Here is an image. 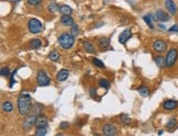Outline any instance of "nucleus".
Wrapping results in <instances>:
<instances>
[{"label":"nucleus","instance_id":"nucleus-1","mask_svg":"<svg viewBox=\"0 0 178 136\" xmlns=\"http://www.w3.org/2000/svg\"><path fill=\"white\" fill-rule=\"evenodd\" d=\"M18 110L21 115L26 116L32 110V98L30 95L22 92L18 97Z\"/></svg>","mask_w":178,"mask_h":136},{"label":"nucleus","instance_id":"nucleus-2","mask_svg":"<svg viewBox=\"0 0 178 136\" xmlns=\"http://www.w3.org/2000/svg\"><path fill=\"white\" fill-rule=\"evenodd\" d=\"M58 43L62 48L69 50L75 43V37L70 33H63L58 36Z\"/></svg>","mask_w":178,"mask_h":136},{"label":"nucleus","instance_id":"nucleus-3","mask_svg":"<svg viewBox=\"0 0 178 136\" xmlns=\"http://www.w3.org/2000/svg\"><path fill=\"white\" fill-rule=\"evenodd\" d=\"M42 28H43V25H42V22L38 19H35V18H32L31 20L28 22V29L31 33H33V34H38L40 33L41 31H42Z\"/></svg>","mask_w":178,"mask_h":136},{"label":"nucleus","instance_id":"nucleus-4","mask_svg":"<svg viewBox=\"0 0 178 136\" xmlns=\"http://www.w3.org/2000/svg\"><path fill=\"white\" fill-rule=\"evenodd\" d=\"M166 67L170 68L175 65V63L177 61L178 58V50L176 48H172V50H168L167 55H166Z\"/></svg>","mask_w":178,"mask_h":136},{"label":"nucleus","instance_id":"nucleus-5","mask_svg":"<svg viewBox=\"0 0 178 136\" xmlns=\"http://www.w3.org/2000/svg\"><path fill=\"white\" fill-rule=\"evenodd\" d=\"M36 82L40 87H45L49 86L51 84V78H49L47 74L44 70H40L36 76Z\"/></svg>","mask_w":178,"mask_h":136},{"label":"nucleus","instance_id":"nucleus-6","mask_svg":"<svg viewBox=\"0 0 178 136\" xmlns=\"http://www.w3.org/2000/svg\"><path fill=\"white\" fill-rule=\"evenodd\" d=\"M36 117H38V115H36V114H33V113H32L31 115L26 116V117L24 119V121H23V124H22L23 130H25V131H29V130H31L33 126H35Z\"/></svg>","mask_w":178,"mask_h":136},{"label":"nucleus","instance_id":"nucleus-7","mask_svg":"<svg viewBox=\"0 0 178 136\" xmlns=\"http://www.w3.org/2000/svg\"><path fill=\"white\" fill-rule=\"evenodd\" d=\"M153 50L159 53V54H162V53L166 52V50H167V44L163 40H156L153 43Z\"/></svg>","mask_w":178,"mask_h":136},{"label":"nucleus","instance_id":"nucleus-8","mask_svg":"<svg viewBox=\"0 0 178 136\" xmlns=\"http://www.w3.org/2000/svg\"><path fill=\"white\" fill-rule=\"evenodd\" d=\"M152 18L158 22H166L169 20V15L163 10H157L154 14H152Z\"/></svg>","mask_w":178,"mask_h":136},{"label":"nucleus","instance_id":"nucleus-9","mask_svg":"<svg viewBox=\"0 0 178 136\" xmlns=\"http://www.w3.org/2000/svg\"><path fill=\"white\" fill-rule=\"evenodd\" d=\"M47 126H49V121H47L46 116L42 115V114L40 113L39 115H38V117H36L35 127H36V128H39V127H45V128H47Z\"/></svg>","mask_w":178,"mask_h":136},{"label":"nucleus","instance_id":"nucleus-10","mask_svg":"<svg viewBox=\"0 0 178 136\" xmlns=\"http://www.w3.org/2000/svg\"><path fill=\"white\" fill-rule=\"evenodd\" d=\"M102 132L106 136H113L117 134V128L115 126L112 125V124H104V127H102Z\"/></svg>","mask_w":178,"mask_h":136},{"label":"nucleus","instance_id":"nucleus-11","mask_svg":"<svg viewBox=\"0 0 178 136\" xmlns=\"http://www.w3.org/2000/svg\"><path fill=\"white\" fill-rule=\"evenodd\" d=\"M131 35H132V32H131V30H124L121 34H120V36H119V43L120 44H125L127 42H128V40L131 37Z\"/></svg>","mask_w":178,"mask_h":136},{"label":"nucleus","instance_id":"nucleus-12","mask_svg":"<svg viewBox=\"0 0 178 136\" xmlns=\"http://www.w3.org/2000/svg\"><path fill=\"white\" fill-rule=\"evenodd\" d=\"M178 106V102L175 100H167L164 102L163 104V108L164 110H167V111H173V110H175L176 108H177Z\"/></svg>","mask_w":178,"mask_h":136},{"label":"nucleus","instance_id":"nucleus-13","mask_svg":"<svg viewBox=\"0 0 178 136\" xmlns=\"http://www.w3.org/2000/svg\"><path fill=\"white\" fill-rule=\"evenodd\" d=\"M165 6H166V9H167L170 14L175 15L177 13V8H176L175 2L173 0H165Z\"/></svg>","mask_w":178,"mask_h":136},{"label":"nucleus","instance_id":"nucleus-14","mask_svg":"<svg viewBox=\"0 0 178 136\" xmlns=\"http://www.w3.org/2000/svg\"><path fill=\"white\" fill-rule=\"evenodd\" d=\"M60 23L65 26H73L75 24V21L74 19L70 17V15H62V18H60Z\"/></svg>","mask_w":178,"mask_h":136},{"label":"nucleus","instance_id":"nucleus-15","mask_svg":"<svg viewBox=\"0 0 178 136\" xmlns=\"http://www.w3.org/2000/svg\"><path fill=\"white\" fill-rule=\"evenodd\" d=\"M68 75H69V71L67 69H60L58 71V74L56 75V79L58 81H64L68 78Z\"/></svg>","mask_w":178,"mask_h":136},{"label":"nucleus","instance_id":"nucleus-16","mask_svg":"<svg viewBox=\"0 0 178 136\" xmlns=\"http://www.w3.org/2000/svg\"><path fill=\"white\" fill-rule=\"evenodd\" d=\"M59 12L63 15H70L73 13V9L67 5H62L59 6Z\"/></svg>","mask_w":178,"mask_h":136},{"label":"nucleus","instance_id":"nucleus-17","mask_svg":"<svg viewBox=\"0 0 178 136\" xmlns=\"http://www.w3.org/2000/svg\"><path fill=\"white\" fill-rule=\"evenodd\" d=\"M154 61H155V64L159 67V68H164V67H166V58L164 57V56H156L155 58H154Z\"/></svg>","mask_w":178,"mask_h":136},{"label":"nucleus","instance_id":"nucleus-18","mask_svg":"<svg viewBox=\"0 0 178 136\" xmlns=\"http://www.w3.org/2000/svg\"><path fill=\"white\" fill-rule=\"evenodd\" d=\"M1 108H2V111L6 112V113H10V112L13 110V106H12V103L9 102V101L3 102L2 106H1Z\"/></svg>","mask_w":178,"mask_h":136},{"label":"nucleus","instance_id":"nucleus-19","mask_svg":"<svg viewBox=\"0 0 178 136\" xmlns=\"http://www.w3.org/2000/svg\"><path fill=\"white\" fill-rule=\"evenodd\" d=\"M138 92L142 97H147L149 95V89L146 86H141L138 88Z\"/></svg>","mask_w":178,"mask_h":136},{"label":"nucleus","instance_id":"nucleus-20","mask_svg":"<svg viewBox=\"0 0 178 136\" xmlns=\"http://www.w3.org/2000/svg\"><path fill=\"white\" fill-rule=\"evenodd\" d=\"M84 48L86 50V52H88V53H95V47L94 45L90 43V42H88V41H85L84 42Z\"/></svg>","mask_w":178,"mask_h":136},{"label":"nucleus","instance_id":"nucleus-21","mask_svg":"<svg viewBox=\"0 0 178 136\" xmlns=\"http://www.w3.org/2000/svg\"><path fill=\"white\" fill-rule=\"evenodd\" d=\"M41 46H42V42L39 39H33V40L31 41V47L33 50H39Z\"/></svg>","mask_w":178,"mask_h":136},{"label":"nucleus","instance_id":"nucleus-22","mask_svg":"<svg viewBox=\"0 0 178 136\" xmlns=\"http://www.w3.org/2000/svg\"><path fill=\"white\" fill-rule=\"evenodd\" d=\"M47 9H49V11L51 13H56L59 10V7L56 2H51L49 5V7H47Z\"/></svg>","mask_w":178,"mask_h":136},{"label":"nucleus","instance_id":"nucleus-23","mask_svg":"<svg viewBox=\"0 0 178 136\" xmlns=\"http://www.w3.org/2000/svg\"><path fill=\"white\" fill-rule=\"evenodd\" d=\"M109 43H110V40H109L108 37H102V39L99 40V46H100L101 48H106V47H108Z\"/></svg>","mask_w":178,"mask_h":136},{"label":"nucleus","instance_id":"nucleus-24","mask_svg":"<svg viewBox=\"0 0 178 136\" xmlns=\"http://www.w3.org/2000/svg\"><path fill=\"white\" fill-rule=\"evenodd\" d=\"M49 57L52 61H57L59 59V53L57 52V50H53V52L49 53Z\"/></svg>","mask_w":178,"mask_h":136},{"label":"nucleus","instance_id":"nucleus-25","mask_svg":"<svg viewBox=\"0 0 178 136\" xmlns=\"http://www.w3.org/2000/svg\"><path fill=\"white\" fill-rule=\"evenodd\" d=\"M151 18H152V14L144 15L143 20L145 21V23L148 25V28H149V29H154V25H153V23H152V20H151Z\"/></svg>","mask_w":178,"mask_h":136},{"label":"nucleus","instance_id":"nucleus-26","mask_svg":"<svg viewBox=\"0 0 178 136\" xmlns=\"http://www.w3.org/2000/svg\"><path fill=\"white\" fill-rule=\"evenodd\" d=\"M46 133H47V130L45 127H39V128H36L34 134L35 136H44L46 135Z\"/></svg>","mask_w":178,"mask_h":136},{"label":"nucleus","instance_id":"nucleus-27","mask_svg":"<svg viewBox=\"0 0 178 136\" xmlns=\"http://www.w3.org/2000/svg\"><path fill=\"white\" fill-rule=\"evenodd\" d=\"M120 121L122 122L123 124H130L131 123V117L127 114H122V115L120 116Z\"/></svg>","mask_w":178,"mask_h":136},{"label":"nucleus","instance_id":"nucleus-28","mask_svg":"<svg viewBox=\"0 0 178 136\" xmlns=\"http://www.w3.org/2000/svg\"><path fill=\"white\" fill-rule=\"evenodd\" d=\"M78 30H79L78 25L74 24L73 26H72V29H70V32H69V33H70L72 35L74 36V37H76V36H77V35L79 34V31H78Z\"/></svg>","mask_w":178,"mask_h":136},{"label":"nucleus","instance_id":"nucleus-29","mask_svg":"<svg viewBox=\"0 0 178 136\" xmlns=\"http://www.w3.org/2000/svg\"><path fill=\"white\" fill-rule=\"evenodd\" d=\"M99 85L102 87V88H104V89H109L110 88V82L107 79H100L99 80Z\"/></svg>","mask_w":178,"mask_h":136},{"label":"nucleus","instance_id":"nucleus-30","mask_svg":"<svg viewBox=\"0 0 178 136\" xmlns=\"http://www.w3.org/2000/svg\"><path fill=\"white\" fill-rule=\"evenodd\" d=\"M92 63H94V65L96 66V67H98V68H106V66H104V64L102 63L101 61H99L98 58H94L92 59Z\"/></svg>","mask_w":178,"mask_h":136},{"label":"nucleus","instance_id":"nucleus-31","mask_svg":"<svg viewBox=\"0 0 178 136\" xmlns=\"http://www.w3.org/2000/svg\"><path fill=\"white\" fill-rule=\"evenodd\" d=\"M176 126V119L175 117H172L169 121H168V123L166 124V127H167L168 130H172L173 127H175Z\"/></svg>","mask_w":178,"mask_h":136},{"label":"nucleus","instance_id":"nucleus-32","mask_svg":"<svg viewBox=\"0 0 178 136\" xmlns=\"http://www.w3.org/2000/svg\"><path fill=\"white\" fill-rule=\"evenodd\" d=\"M42 2V0H26V3L31 7H38Z\"/></svg>","mask_w":178,"mask_h":136},{"label":"nucleus","instance_id":"nucleus-33","mask_svg":"<svg viewBox=\"0 0 178 136\" xmlns=\"http://www.w3.org/2000/svg\"><path fill=\"white\" fill-rule=\"evenodd\" d=\"M0 75L2 76V77H9L10 76L9 68H7V67H2L1 70H0Z\"/></svg>","mask_w":178,"mask_h":136},{"label":"nucleus","instance_id":"nucleus-34","mask_svg":"<svg viewBox=\"0 0 178 136\" xmlns=\"http://www.w3.org/2000/svg\"><path fill=\"white\" fill-rule=\"evenodd\" d=\"M15 72H17V70H15L11 75H10V88L13 86V84H15Z\"/></svg>","mask_w":178,"mask_h":136},{"label":"nucleus","instance_id":"nucleus-35","mask_svg":"<svg viewBox=\"0 0 178 136\" xmlns=\"http://www.w3.org/2000/svg\"><path fill=\"white\" fill-rule=\"evenodd\" d=\"M68 126H69V124L67 122H62L60 125H59V127H60L62 130H66V128H68Z\"/></svg>","mask_w":178,"mask_h":136},{"label":"nucleus","instance_id":"nucleus-36","mask_svg":"<svg viewBox=\"0 0 178 136\" xmlns=\"http://www.w3.org/2000/svg\"><path fill=\"white\" fill-rule=\"evenodd\" d=\"M169 32H178V25L177 24H175V25H173L172 28H169Z\"/></svg>","mask_w":178,"mask_h":136},{"label":"nucleus","instance_id":"nucleus-37","mask_svg":"<svg viewBox=\"0 0 178 136\" xmlns=\"http://www.w3.org/2000/svg\"><path fill=\"white\" fill-rule=\"evenodd\" d=\"M90 92H91V96H92V97L96 96V90H95V89H94V90L91 89V90H90Z\"/></svg>","mask_w":178,"mask_h":136},{"label":"nucleus","instance_id":"nucleus-38","mask_svg":"<svg viewBox=\"0 0 178 136\" xmlns=\"http://www.w3.org/2000/svg\"><path fill=\"white\" fill-rule=\"evenodd\" d=\"M158 26H159L161 29H163V30H165V29H166V28H165V25H163V24H159Z\"/></svg>","mask_w":178,"mask_h":136},{"label":"nucleus","instance_id":"nucleus-39","mask_svg":"<svg viewBox=\"0 0 178 136\" xmlns=\"http://www.w3.org/2000/svg\"><path fill=\"white\" fill-rule=\"evenodd\" d=\"M20 1H21V0H11V2H15V3H18Z\"/></svg>","mask_w":178,"mask_h":136}]
</instances>
